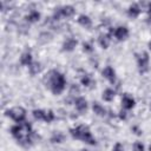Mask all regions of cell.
I'll list each match as a JSON object with an SVG mask.
<instances>
[{"label":"cell","mask_w":151,"mask_h":151,"mask_svg":"<svg viewBox=\"0 0 151 151\" xmlns=\"http://www.w3.org/2000/svg\"><path fill=\"white\" fill-rule=\"evenodd\" d=\"M11 134L15 138V140L22 146H29L34 142V132L28 122H24L20 124H15L11 127Z\"/></svg>","instance_id":"1"},{"label":"cell","mask_w":151,"mask_h":151,"mask_svg":"<svg viewBox=\"0 0 151 151\" xmlns=\"http://www.w3.org/2000/svg\"><path fill=\"white\" fill-rule=\"evenodd\" d=\"M44 83L54 96L60 94L66 87L65 76L57 70H51L48 73H46V76L44 77Z\"/></svg>","instance_id":"2"},{"label":"cell","mask_w":151,"mask_h":151,"mask_svg":"<svg viewBox=\"0 0 151 151\" xmlns=\"http://www.w3.org/2000/svg\"><path fill=\"white\" fill-rule=\"evenodd\" d=\"M70 134L74 138V139H79L83 140L84 143H87L90 145H96V139L93 138L88 126L86 125H78L76 127L70 129Z\"/></svg>","instance_id":"3"},{"label":"cell","mask_w":151,"mask_h":151,"mask_svg":"<svg viewBox=\"0 0 151 151\" xmlns=\"http://www.w3.org/2000/svg\"><path fill=\"white\" fill-rule=\"evenodd\" d=\"M6 116L9 117L12 120H14L17 124H20L24 123L26 119V110L21 106H14L6 111Z\"/></svg>","instance_id":"4"},{"label":"cell","mask_w":151,"mask_h":151,"mask_svg":"<svg viewBox=\"0 0 151 151\" xmlns=\"http://www.w3.org/2000/svg\"><path fill=\"white\" fill-rule=\"evenodd\" d=\"M74 13H76V9H74L73 6L65 5V6L55 8L52 18H53L54 21H58V20H60V18H71V17L74 15Z\"/></svg>","instance_id":"5"},{"label":"cell","mask_w":151,"mask_h":151,"mask_svg":"<svg viewBox=\"0 0 151 151\" xmlns=\"http://www.w3.org/2000/svg\"><path fill=\"white\" fill-rule=\"evenodd\" d=\"M149 63H150V57L147 52H140L139 54H137V66L140 73H145L149 70Z\"/></svg>","instance_id":"6"},{"label":"cell","mask_w":151,"mask_h":151,"mask_svg":"<svg viewBox=\"0 0 151 151\" xmlns=\"http://www.w3.org/2000/svg\"><path fill=\"white\" fill-rule=\"evenodd\" d=\"M113 35L118 41H123L129 37V28L126 26H118L114 28Z\"/></svg>","instance_id":"7"},{"label":"cell","mask_w":151,"mask_h":151,"mask_svg":"<svg viewBox=\"0 0 151 151\" xmlns=\"http://www.w3.org/2000/svg\"><path fill=\"white\" fill-rule=\"evenodd\" d=\"M77 45H78V40H77L76 38L68 37V38H66V39L64 40L63 46H61V50H63L64 52H72V51L76 48Z\"/></svg>","instance_id":"8"},{"label":"cell","mask_w":151,"mask_h":151,"mask_svg":"<svg viewBox=\"0 0 151 151\" xmlns=\"http://www.w3.org/2000/svg\"><path fill=\"white\" fill-rule=\"evenodd\" d=\"M122 105H123L124 110H132L136 105V100L129 93H124L122 97Z\"/></svg>","instance_id":"9"},{"label":"cell","mask_w":151,"mask_h":151,"mask_svg":"<svg viewBox=\"0 0 151 151\" xmlns=\"http://www.w3.org/2000/svg\"><path fill=\"white\" fill-rule=\"evenodd\" d=\"M101 74L105 79H107L111 84H114L116 83V71L113 70L112 66H105L101 71Z\"/></svg>","instance_id":"10"},{"label":"cell","mask_w":151,"mask_h":151,"mask_svg":"<svg viewBox=\"0 0 151 151\" xmlns=\"http://www.w3.org/2000/svg\"><path fill=\"white\" fill-rule=\"evenodd\" d=\"M73 104L76 106V110L78 112H80V113H83V112H85L87 110V100L84 97H77V98H74Z\"/></svg>","instance_id":"11"},{"label":"cell","mask_w":151,"mask_h":151,"mask_svg":"<svg viewBox=\"0 0 151 151\" xmlns=\"http://www.w3.org/2000/svg\"><path fill=\"white\" fill-rule=\"evenodd\" d=\"M19 61H20V65L29 67V66H31V64L33 63V57H32V53H31L29 51H26V52H24V53L20 55V59H19Z\"/></svg>","instance_id":"12"},{"label":"cell","mask_w":151,"mask_h":151,"mask_svg":"<svg viewBox=\"0 0 151 151\" xmlns=\"http://www.w3.org/2000/svg\"><path fill=\"white\" fill-rule=\"evenodd\" d=\"M142 9H140V6L138 4H132L129 6L127 8V15L131 18V19H136L138 18V15L140 14Z\"/></svg>","instance_id":"13"},{"label":"cell","mask_w":151,"mask_h":151,"mask_svg":"<svg viewBox=\"0 0 151 151\" xmlns=\"http://www.w3.org/2000/svg\"><path fill=\"white\" fill-rule=\"evenodd\" d=\"M40 12H38V11H35V9H32V11H29L28 12V14L25 17V20L27 21V22H29V24H34V22H38L39 20H40Z\"/></svg>","instance_id":"14"},{"label":"cell","mask_w":151,"mask_h":151,"mask_svg":"<svg viewBox=\"0 0 151 151\" xmlns=\"http://www.w3.org/2000/svg\"><path fill=\"white\" fill-rule=\"evenodd\" d=\"M77 20H78V24H79L80 26L85 27V28H90V27L92 26V20H91V18H90L88 15H86V14H80Z\"/></svg>","instance_id":"15"},{"label":"cell","mask_w":151,"mask_h":151,"mask_svg":"<svg viewBox=\"0 0 151 151\" xmlns=\"http://www.w3.org/2000/svg\"><path fill=\"white\" fill-rule=\"evenodd\" d=\"M92 110H93L94 114H97L98 117H105L106 116V112H107L106 109L103 105H100L99 103H97V101H94L92 104Z\"/></svg>","instance_id":"16"},{"label":"cell","mask_w":151,"mask_h":151,"mask_svg":"<svg viewBox=\"0 0 151 151\" xmlns=\"http://www.w3.org/2000/svg\"><path fill=\"white\" fill-rule=\"evenodd\" d=\"M110 40H111V38H110L109 34H100V35L98 37V44H99L100 47L104 48V50H106V48L109 47Z\"/></svg>","instance_id":"17"},{"label":"cell","mask_w":151,"mask_h":151,"mask_svg":"<svg viewBox=\"0 0 151 151\" xmlns=\"http://www.w3.org/2000/svg\"><path fill=\"white\" fill-rule=\"evenodd\" d=\"M114 96H116V91L113 88L107 87L103 91V99L105 101H112L114 99Z\"/></svg>","instance_id":"18"},{"label":"cell","mask_w":151,"mask_h":151,"mask_svg":"<svg viewBox=\"0 0 151 151\" xmlns=\"http://www.w3.org/2000/svg\"><path fill=\"white\" fill-rule=\"evenodd\" d=\"M52 40V34L50 32H41L38 37V41L40 44H47Z\"/></svg>","instance_id":"19"},{"label":"cell","mask_w":151,"mask_h":151,"mask_svg":"<svg viewBox=\"0 0 151 151\" xmlns=\"http://www.w3.org/2000/svg\"><path fill=\"white\" fill-rule=\"evenodd\" d=\"M64 139H65V136L61 132H53V134L51 136V139L50 140L53 144H60V143L64 142Z\"/></svg>","instance_id":"20"},{"label":"cell","mask_w":151,"mask_h":151,"mask_svg":"<svg viewBox=\"0 0 151 151\" xmlns=\"http://www.w3.org/2000/svg\"><path fill=\"white\" fill-rule=\"evenodd\" d=\"M28 70H29L31 76H35V74H38L41 71V64L38 63V61H33L31 64V66L28 67Z\"/></svg>","instance_id":"21"},{"label":"cell","mask_w":151,"mask_h":151,"mask_svg":"<svg viewBox=\"0 0 151 151\" xmlns=\"http://www.w3.org/2000/svg\"><path fill=\"white\" fill-rule=\"evenodd\" d=\"M32 114L34 117V119L37 120H45V116H46V111L41 110V109H35L32 111Z\"/></svg>","instance_id":"22"},{"label":"cell","mask_w":151,"mask_h":151,"mask_svg":"<svg viewBox=\"0 0 151 151\" xmlns=\"http://www.w3.org/2000/svg\"><path fill=\"white\" fill-rule=\"evenodd\" d=\"M80 83H81L83 86H85V87H90V86L92 85L93 80H92V78H91L90 74H86V73H85V74L81 76V78H80Z\"/></svg>","instance_id":"23"},{"label":"cell","mask_w":151,"mask_h":151,"mask_svg":"<svg viewBox=\"0 0 151 151\" xmlns=\"http://www.w3.org/2000/svg\"><path fill=\"white\" fill-rule=\"evenodd\" d=\"M54 118H55L54 112H53L52 110H48V111H46V116H45V120H44V122H46V123H51V122L54 120Z\"/></svg>","instance_id":"24"},{"label":"cell","mask_w":151,"mask_h":151,"mask_svg":"<svg viewBox=\"0 0 151 151\" xmlns=\"http://www.w3.org/2000/svg\"><path fill=\"white\" fill-rule=\"evenodd\" d=\"M83 51L86 52V53L93 52V46H92V44H91V42H87V41L83 42Z\"/></svg>","instance_id":"25"},{"label":"cell","mask_w":151,"mask_h":151,"mask_svg":"<svg viewBox=\"0 0 151 151\" xmlns=\"http://www.w3.org/2000/svg\"><path fill=\"white\" fill-rule=\"evenodd\" d=\"M79 92H80V90H79V86L77 84L71 85V87H70V94L71 96H77V94H79Z\"/></svg>","instance_id":"26"},{"label":"cell","mask_w":151,"mask_h":151,"mask_svg":"<svg viewBox=\"0 0 151 151\" xmlns=\"http://www.w3.org/2000/svg\"><path fill=\"white\" fill-rule=\"evenodd\" d=\"M133 151H145V147L140 142H136L133 144Z\"/></svg>","instance_id":"27"},{"label":"cell","mask_w":151,"mask_h":151,"mask_svg":"<svg viewBox=\"0 0 151 151\" xmlns=\"http://www.w3.org/2000/svg\"><path fill=\"white\" fill-rule=\"evenodd\" d=\"M112 151H124V146H123V144L122 143H116L114 145H113V147H112Z\"/></svg>","instance_id":"28"},{"label":"cell","mask_w":151,"mask_h":151,"mask_svg":"<svg viewBox=\"0 0 151 151\" xmlns=\"http://www.w3.org/2000/svg\"><path fill=\"white\" fill-rule=\"evenodd\" d=\"M118 116H119V118H120V119L125 120V119H126V111H125V110H122V111L118 113Z\"/></svg>","instance_id":"29"},{"label":"cell","mask_w":151,"mask_h":151,"mask_svg":"<svg viewBox=\"0 0 151 151\" xmlns=\"http://www.w3.org/2000/svg\"><path fill=\"white\" fill-rule=\"evenodd\" d=\"M147 14H149V17H147V19H149V22H151V2H150V5H149V8H147Z\"/></svg>","instance_id":"30"},{"label":"cell","mask_w":151,"mask_h":151,"mask_svg":"<svg viewBox=\"0 0 151 151\" xmlns=\"http://www.w3.org/2000/svg\"><path fill=\"white\" fill-rule=\"evenodd\" d=\"M147 46H149V48H150V50H151V40H150V41H149V44H147Z\"/></svg>","instance_id":"31"},{"label":"cell","mask_w":151,"mask_h":151,"mask_svg":"<svg viewBox=\"0 0 151 151\" xmlns=\"http://www.w3.org/2000/svg\"><path fill=\"white\" fill-rule=\"evenodd\" d=\"M79 151H88V150H87V149H80Z\"/></svg>","instance_id":"32"},{"label":"cell","mask_w":151,"mask_h":151,"mask_svg":"<svg viewBox=\"0 0 151 151\" xmlns=\"http://www.w3.org/2000/svg\"><path fill=\"white\" fill-rule=\"evenodd\" d=\"M149 151H151V144H150V146H149Z\"/></svg>","instance_id":"33"},{"label":"cell","mask_w":151,"mask_h":151,"mask_svg":"<svg viewBox=\"0 0 151 151\" xmlns=\"http://www.w3.org/2000/svg\"><path fill=\"white\" fill-rule=\"evenodd\" d=\"M150 109H151V105H150Z\"/></svg>","instance_id":"34"}]
</instances>
